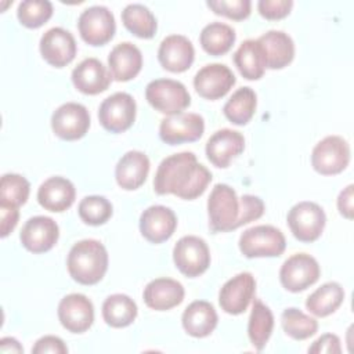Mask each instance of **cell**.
Wrapping results in <instances>:
<instances>
[{
    "instance_id": "obj_1",
    "label": "cell",
    "mask_w": 354,
    "mask_h": 354,
    "mask_svg": "<svg viewBox=\"0 0 354 354\" xmlns=\"http://www.w3.org/2000/svg\"><path fill=\"white\" fill-rule=\"evenodd\" d=\"M212 173L198 162L194 152H180L165 158L153 178V189L158 195L173 194L181 199L192 201L201 196L209 183Z\"/></svg>"
},
{
    "instance_id": "obj_2",
    "label": "cell",
    "mask_w": 354,
    "mask_h": 354,
    "mask_svg": "<svg viewBox=\"0 0 354 354\" xmlns=\"http://www.w3.org/2000/svg\"><path fill=\"white\" fill-rule=\"evenodd\" d=\"M66 267L77 283L95 285L108 270V252L97 239L79 241L69 250Z\"/></svg>"
},
{
    "instance_id": "obj_3",
    "label": "cell",
    "mask_w": 354,
    "mask_h": 354,
    "mask_svg": "<svg viewBox=\"0 0 354 354\" xmlns=\"http://www.w3.org/2000/svg\"><path fill=\"white\" fill-rule=\"evenodd\" d=\"M209 228L213 232H228L242 227V203L234 188L216 184L207 199Z\"/></svg>"
},
{
    "instance_id": "obj_4",
    "label": "cell",
    "mask_w": 354,
    "mask_h": 354,
    "mask_svg": "<svg viewBox=\"0 0 354 354\" xmlns=\"http://www.w3.org/2000/svg\"><path fill=\"white\" fill-rule=\"evenodd\" d=\"M239 250L248 257H278L286 248L282 231L274 225H254L245 230L239 236Z\"/></svg>"
},
{
    "instance_id": "obj_5",
    "label": "cell",
    "mask_w": 354,
    "mask_h": 354,
    "mask_svg": "<svg viewBox=\"0 0 354 354\" xmlns=\"http://www.w3.org/2000/svg\"><path fill=\"white\" fill-rule=\"evenodd\" d=\"M145 98L152 108L167 116L183 112L191 104L187 87L173 79H155L145 87Z\"/></svg>"
},
{
    "instance_id": "obj_6",
    "label": "cell",
    "mask_w": 354,
    "mask_h": 354,
    "mask_svg": "<svg viewBox=\"0 0 354 354\" xmlns=\"http://www.w3.org/2000/svg\"><path fill=\"white\" fill-rule=\"evenodd\" d=\"M286 221L296 239L310 243L321 236L325 228L326 216L318 203L303 201L292 206Z\"/></svg>"
},
{
    "instance_id": "obj_7",
    "label": "cell",
    "mask_w": 354,
    "mask_h": 354,
    "mask_svg": "<svg viewBox=\"0 0 354 354\" xmlns=\"http://www.w3.org/2000/svg\"><path fill=\"white\" fill-rule=\"evenodd\" d=\"M350 162V145L340 136L322 138L311 152V165L322 176L342 173Z\"/></svg>"
},
{
    "instance_id": "obj_8",
    "label": "cell",
    "mask_w": 354,
    "mask_h": 354,
    "mask_svg": "<svg viewBox=\"0 0 354 354\" xmlns=\"http://www.w3.org/2000/svg\"><path fill=\"white\" fill-rule=\"evenodd\" d=\"M173 260L181 274L189 278L202 275L210 266L207 243L195 235H185L173 248Z\"/></svg>"
},
{
    "instance_id": "obj_9",
    "label": "cell",
    "mask_w": 354,
    "mask_h": 354,
    "mask_svg": "<svg viewBox=\"0 0 354 354\" xmlns=\"http://www.w3.org/2000/svg\"><path fill=\"white\" fill-rule=\"evenodd\" d=\"M321 275L318 261L307 253H296L286 259L279 270L282 286L293 293L303 292L314 285Z\"/></svg>"
},
{
    "instance_id": "obj_10",
    "label": "cell",
    "mask_w": 354,
    "mask_h": 354,
    "mask_svg": "<svg viewBox=\"0 0 354 354\" xmlns=\"http://www.w3.org/2000/svg\"><path fill=\"white\" fill-rule=\"evenodd\" d=\"M137 105L129 93H115L106 97L98 108V120L101 126L111 133H123L131 127L136 120Z\"/></svg>"
},
{
    "instance_id": "obj_11",
    "label": "cell",
    "mask_w": 354,
    "mask_h": 354,
    "mask_svg": "<svg viewBox=\"0 0 354 354\" xmlns=\"http://www.w3.org/2000/svg\"><path fill=\"white\" fill-rule=\"evenodd\" d=\"M77 29L87 44L104 46L115 35V17L105 6H91L80 14Z\"/></svg>"
},
{
    "instance_id": "obj_12",
    "label": "cell",
    "mask_w": 354,
    "mask_h": 354,
    "mask_svg": "<svg viewBox=\"0 0 354 354\" xmlns=\"http://www.w3.org/2000/svg\"><path fill=\"white\" fill-rule=\"evenodd\" d=\"M90 127L87 108L77 102H66L58 106L51 116V129L57 137L75 141L86 136Z\"/></svg>"
},
{
    "instance_id": "obj_13",
    "label": "cell",
    "mask_w": 354,
    "mask_h": 354,
    "mask_svg": "<svg viewBox=\"0 0 354 354\" xmlns=\"http://www.w3.org/2000/svg\"><path fill=\"white\" fill-rule=\"evenodd\" d=\"M205 120L198 113L180 112L162 119L159 124V137L169 145L192 142L202 137Z\"/></svg>"
},
{
    "instance_id": "obj_14",
    "label": "cell",
    "mask_w": 354,
    "mask_h": 354,
    "mask_svg": "<svg viewBox=\"0 0 354 354\" xmlns=\"http://www.w3.org/2000/svg\"><path fill=\"white\" fill-rule=\"evenodd\" d=\"M256 292V281L250 272H239L220 289L218 303L224 313L239 315L246 311Z\"/></svg>"
},
{
    "instance_id": "obj_15",
    "label": "cell",
    "mask_w": 354,
    "mask_h": 354,
    "mask_svg": "<svg viewBox=\"0 0 354 354\" xmlns=\"http://www.w3.org/2000/svg\"><path fill=\"white\" fill-rule=\"evenodd\" d=\"M57 313L61 325L72 333H83L94 322V306L82 293H71L62 297Z\"/></svg>"
},
{
    "instance_id": "obj_16",
    "label": "cell",
    "mask_w": 354,
    "mask_h": 354,
    "mask_svg": "<svg viewBox=\"0 0 354 354\" xmlns=\"http://www.w3.org/2000/svg\"><path fill=\"white\" fill-rule=\"evenodd\" d=\"M77 46L73 35L59 26L48 29L40 39V54L44 61L55 68L71 64L76 57Z\"/></svg>"
},
{
    "instance_id": "obj_17",
    "label": "cell",
    "mask_w": 354,
    "mask_h": 354,
    "mask_svg": "<svg viewBox=\"0 0 354 354\" xmlns=\"http://www.w3.org/2000/svg\"><path fill=\"white\" fill-rule=\"evenodd\" d=\"M59 238V227L51 217H30L22 227L19 239L22 246L32 253H44L54 248Z\"/></svg>"
},
{
    "instance_id": "obj_18",
    "label": "cell",
    "mask_w": 354,
    "mask_h": 354,
    "mask_svg": "<svg viewBox=\"0 0 354 354\" xmlns=\"http://www.w3.org/2000/svg\"><path fill=\"white\" fill-rule=\"evenodd\" d=\"M235 82V75L227 65L207 64L196 72L194 87L201 97L213 101L224 97L232 88Z\"/></svg>"
},
{
    "instance_id": "obj_19",
    "label": "cell",
    "mask_w": 354,
    "mask_h": 354,
    "mask_svg": "<svg viewBox=\"0 0 354 354\" xmlns=\"http://www.w3.org/2000/svg\"><path fill=\"white\" fill-rule=\"evenodd\" d=\"M177 217L170 207L153 205L147 207L140 216L141 235L151 243L167 241L176 231Z\"/></svg>"
},
{
    "instance_id": "obj_20",
    "label": "cell",
    "mask_w": 354,
    "mask_h": 354,
    "mask_svg": "<svg viewBox=\"0 0 354 354\" xmlns=\"http://www.w3.org/2000/svg\"><path fill=\"white\" fill-rule=\"evenodd\" d=\"M245 149L243 136L232 129L217 130L206 142V156L216 167L224 169Z\"/></svg>"
},
{
    "instance_id": "obj_21",
    "label": "cell",
    "mask_w": 354,
    "mask_h": 354,
    "mask_svg": "<svg viewBox=\"0 0 354 354\" xmlns=\"http://www.w3.org/2000/svg\"><path fill=\"white\" fill-rule=\"evenodd\" d=\"M195 50L191 40L183 35H170L165 37L158 50L160 65L174 73L185 72L194 62Z\"/></svg>"
},
{
    "instance_id": "obj_22",
    "label": "cell",
    "mask_w": 354,
    "mask_h": 354,
    "mask_svg": "<svg viewBox=\"0 0 354 354\" xmlns=\"http://www.w3.org/2000/svg\"><path fill=\"white\" fill-rule=\"evenodd\" d=\"M111 80V73L97 58H86L72 71V83L83 94H100L109 87Z\"/></svg>"
},
{
    "instance_id": "obj_23",
    "label": "cell",
    "mask_w": 354,
    "mask_h": 354,
    "mask_svg": "<svg viewBox=\"0 0 354 354\" xmlns=\"http://www.w3.org/2000/svg\"><path fill=\"white\" fill-rule=\"evenodd\" d=\"M184 286L171 278H156L147 283L142 292L144 303L156 311L177 307L184 300Z\"/></svg>"
},
{
    "instance_id": "obj_24",
    "label": "cell",
    "mask_w": 354,
    "mask_h": 354,
    "mask_svg": "<svg viewBox=\"0 0 354 354\" xmlns=\"http://www.w3.org/2000/svg\"><path fill=\"white\" fill-rule=\"evenodd\" d=\"M76 198L75 185L65 177L55 176L43 181L37 189V202L50 212L61 213L69 209Z\"/></svg>"
},
{
    "instance_id": "obj_25",
    "label": "cell",
    "mask_w": 354,
    "mask_h": 354,
    "mask_svg": "<svg viewBox=\"0 0 354 354\" xmlns=\"http://www.w3.org/2000/svg\"><path fill=\"white\" fill-rule=\"evenodd\" d=\"M109 73L116 82L134 79L142 68V54L137 46L130 41L116 44L108 55Z\"/></svg>"
},
{
    "instance_id": "obj_26",
    "label": "cell",
    "mask_w": 354,
    "mask_h": 354,
    "mask_svg": "<svg viewBox=\"0 0 354 354\" xmlns=\"http://www.w3.org/2000/svg\"><path fill=\"white\" fill-rule=\"evenodd\" d=\"M149 159L141 151H129L115 167V178L120 188L133 191L140 188L149 173Z\"/></svg>"
},
{
    "instance_id": "obj_27",
    "label": "cell",
    "mask_w": 354,
    "mask_h": 354,
    "mask_svg": "<svg viewBox=\"0 0 354 354\" xmlns=\"http://www.w3.org/2000/svg\"><path fill=\"white\" fill-rule=\"evenodd\" d=\"M217 313L209 301L195 300L183 313L181 324L184 330L192 337H206L217 326Z\"/></svg>"
},
{
    "instance_id": "obj_28",
    "label": "cell",
    "mask_w": 354,
    "mask_h": 354,
    "mask_svg": "<svg viewBox=\"0 0 354 354\" xmlns=\"http://www.w3.org/2000/svg\"><path fill=\"white\" fill-rule=\"evenodd\" d=\"M257 40L264 48L267 68L282 69L293 61L295 43L288 33L282 30H268Z\"/></svg>"
},
{
    "instance_id": "obj_29",
    "label": "cell",
    "mask_w": 354,
    "mask_h": 354,
    "mask_svg": "<svg viewBox=\"0 0 354 354\" xmlns=\"http://www.w3.org/2000/svg\"><path fill=\"white\" fill-rule=\"evenodd\" d=\"M234 62L239 73L248 80L260 79L267 68L266 53L257 39L245 40L234 53Z\"/></svg>"
},
{
    "instance_id": "obj_30",
    "label": "cell",
    "mask_w": 354,
    "mask_h": 354,
    "mask_svg": "<svg viewBox=\"0 0 354 354\" xmlns=\"http://www.w3.org/2000/svg\"><path fill=\"white\" fill-rule=\"evenodd\" d=\"M138 314L136 301L123 293H115L102 303V318L112 328H126L131 325Z\"/></svg>"
},
{
    "instance_id": "obj_31",
    "label": "cell",
    "mask_w": 354,
    "mask_h": 354,
    "mask_svg": "<svg viewBox=\"0 0 354 354\" xmlns=\"http://www.w3.org/2000/svg\"><path fill=\"white\" fill-rule=\"evenodd\" d=\"M344 300V289L337 282H326L315 289L306 300V308L315 317H328Z\"/></svg>"
},
{
    "instance_id": "obj_32",
    "label": "cell",
    "mask_w": 354,
    "mask_h": 354,
    "mask_svg": "<svg viewBox=\"0 0 354 354\" xmlns=\"http://www.w3.org/2000/svg\"><path fill=\"white\" fill-rule=\"evenodd\" d=\"M272 328H274V315L271 310L261 300L256 299L252 307L249 322H248V336L252 346L257 351H261L266 347L272 333Z\"/></svg>"
},
{
    "instance_id": "obj_33",
    "label": "cell",
    "mask_w": 354,
    "mask_h": 354,
    "mask_svg": "<svg viewBox=\"0 0 354 354\" xmlns=\"http://www.w3.org/2000/svg\"><path fill=\"white\" fill-rule=\"evenodd\" d=\"M235 39V30L223 22H210L202 29L199 36L202 48L214 57L228 53L234 46Z\"/></svg>"
},
{
    "instance_id": "obj_34",
    "label": "cell",
    "mask_w": 354,
    "mask_h": 354,
    "mask_svg": "<svg viewBox=\"0 0 354 354\" xmlns=\"http://www.w3.org/2000/svg\"><path fill=\"white\" fill-rule=\"evenodd\" d=\"M257 105L256 93L250 87L238 88L224 104V116L234 124H246L254 115Z\"/></svg>"
},
{
    "instance_id": "obj_35",
    "label": "cell",
    "mask_w": 354,
    "mask_h": 354,
    "mask_svg": "<svg viewBox=\"0 0 354 354\" xmlns=\"http://www.w3.org/2000/svg\"><path fill=\"white\" fill-rule=\"evenodd\" d=\"M122 22L127 30L141 39H151L156 33V18L148 7L133 3L122 11Z\"/></svg>"
},
{
    "instance_id": "obj_36",
    "label": "cell",
    "mask_w": 354,
    "mask_h": 354,
    "mask_svg": "<svg viewBox=\"0 0 354 354\" xmlns=\"http://www.w3.org/2000/svg\"><path fill=\"white\" fill-rule=\"evenodd\" d=\"M281 324L283 332L295 340H306L314 336L318 330L317 319L304 314L296 307L283 310L281 315Z\"/></svg>"
},
{
    "instance_id": "obj_37",
    "label": "cell",
    "mask_w": 354,
    "mask_h": 354,
    "mask_svg": "<svg viewBox=\"0 0 354 354\" xmlns=\"http://www.w3.org/2000/svg\"><path fill=\"white\" fill-rule=\"evenodd\" d=\"M30 192L29 181L21 174L7 173L0 180V205L19 207L26 203Z\"/></svg>"
},
{
    "instance_id": "obj_38",
    "label": "cell",
    "mask_w": 354,
    "mask_h": 354,
    "mask_svg": "<svg viewBox=\"0 0 354 354\" xmlns=\"http://www.w3.org/2000/svg\"><path fill=\"white\" fill-rule=\"evenodd\" d=\"M77 213L83 223L88 225H102L112 217L113 207L105 196L90 195L80 201Z\"/></svg>"
},
{
    "instance_id": "obj_39",
    "label": "cell",
    "mask_w": 354,
    "mask_h": 354,
    "mask_svg": "<svg viewBox=\"0 0 354 354\" xmlns=\"http://www.w3.org/2000/svg\"><path fill=\"white\" fill-rule=\"evenodd\" d=\"M19 22L30 29L40 28L53 15V4L48 0H25L17 10Z\"/></svg>"
},
{
    "instance_id": "obj_40",
    "label": "cell",
    "mask_w": 354,
    "mask_h": 354,
    "mask_svg": "<svg viewBox=\"0 0 354 354\" xmlns=\"http://www.w3.org/2000/svg\"><path fill=\"white\" fill-rule=\"evenodd\" d=\"M207 7L217 15L242 21L250 15V0H207Z\"/></svg>"
},
{
    "instance_id": "obj_41",
    "label": "cell",
    "mask_w": 354,
    "mask_h": 354,
    "mask_svg": "<svg viewBox=\"0 0 354 354\" xmlns=\"http://www.w3.org/2000/svg\"><path fill=\"white\" fill-rule=\"evenodd\" d=\"M293 7L292 0H260L257 8L261 17L266 19L277 21L285 18Z\"/></svg>"
},
{
    "instance_id": "obj_42",
    "label": "cell",
    "mask_w": 354,
    "mask_h": 354,
    "mask_svg": "<svg viewBox=\"0 0 354 354\" xmlns=\"http://www.w3.org/2000/svg\"><path fill=\"white\" fill-rule=\"evenodd\" d=\"M33 354H46V353H53V354H66L68 347L64 343V340L58 336L47 335L40 337L35 346L32 347Z\"/></svg>"
},
{
    "instance_id": "obj_43",
    "label": "cell",
    "mask_w": 354,
    "mask_h": 354,
    "mask_svg": "<svg viewBox=\"0 0 354 354\" xmlns=\"http://www.w3.org/2000/svg\"><path fill=\"white\" fill-rule=\"evenodd\" d=\"M308 353L311 354H340L342 353V346H340V339L333 335V333H325L319 336L310 347Z\"/></svg>"
},
{
    "instance_id": "obj_44",
    "label": "cell",
    "mask_w": 354,
    "mask_h": 354,
    "mask_svg": "<svg viewBox=\"0 0 354 354\" xmlns=\"http://www.w3.org/2000/svg\"><path fill=\"white\" fill-rule=\"evenodd\" d=\"M19 218V210L14 206L0 205V235L6 238L17 227Z\"/></svg>"
},
{
    "instance_id": "obj_45",
    "label": "cell",
    "mask_w": 354,
    "mask_h": 354,
    "mask_svg": "<svg viewBox=\"0 0 354 354\" xmlns=\"http://www.w3.org/2000/svg\"><path fill=\"white\" fill-rule=\"evenodd\" d=\"M353 184L347 185L337 196L339 213L348 220L353 218Z\"/></svg>"
},
{
    "instance_id": "obj_46",
    "label": "cell",
    "mask_w": 354,
    "mask_h": 354,
    "mask_svg": "<svg viewBox=\"0 0 354 354\" xmlns=\"http://www.w3.org/2000/svg\"><path fill=\"white\" fill-rule=\"evenodd\" d=\"M0 351H3V353H22L24 347L14 337H3L0 340Z\"/></svg>"
}]
</instances>
